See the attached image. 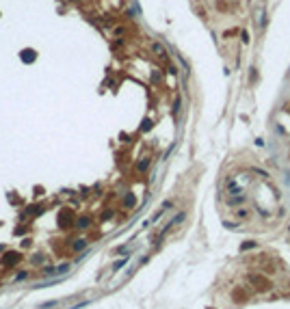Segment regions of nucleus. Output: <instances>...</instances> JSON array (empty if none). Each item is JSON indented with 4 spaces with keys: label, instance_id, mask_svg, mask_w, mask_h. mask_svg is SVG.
I'll use <instances>...</instances> for the list:
<instances>
[{
    "label": "nucleus",
    "instance_id": "1a4fd4ad",
    "mask_svg": "<svg viewBox=\"0 0 290 309\" xmlns=\"http://www.w3.org/2000/svg\"><path fill=\"white\" fill-rule=\"evenodd\" d=\"M26 277H28L26 270H24V272H17V274H15V281H22V279H26Z\"/></svg>",
    "mask_w": 290,
    "mask_h": 309
},
{
    "label": "nucleus",
    "instance_id": "20e7f679",
    "mask_svg": "<svg viewBox=\"0 0 290 309\" xmlns=\"http://www.w3.org/2000/svg\"><path fill=\"white\" fill-rule=\"evenodd\" d=\"M147 164H149V160H147V158H143V160L137 164V169H139V171H145V169H147Z\"/></svg>",
    "mask_w": 290,
    "mask_h": 309
},
{
    "label": "nucleus",
    "instance_id": "f257e3e1",
    "mask_svg": "<svg viewBox=\"0 0 290 309\" xmlns=\"http://www.w3.org/2000/svg\"><path fill=\"white\" fill-rule=\"evenodd\" d=\"M69 266L63 264V266H56V268H44V274H58V272H67Z\"/></svg>",
    "mask_w": 290,
    "mask_h": 309
},
{
    "label": "nucleus",
    "instance_id": "9b49d317",
    "mask_svg": "<svg viewBox=\"0 0 290 309\" xmlns=\"http://www.w3.org/2000/svg\"><path fill=\"white\" fill-rule=\"evenodd\" d=\"M132 203H134V197H132V195H130V197H126V205H132Z\"/></svg>",
    "mask_w": 290,
    "mask_h": 309
},
{
    "label": "nucleus",
    "instance_id": "9d476101",
    "mask_svg": "<svg viewBox=\"0 0 290 309\" xmlns=\"http://www.w3.org/2000/svg\"><path fill=\"white\" fill-rule=\"evenodd\" d=\"M126 262H128V257H124V260H119V262H117V264L113 266V268H115V270H119V268H121V266L126 264Z\"/></svg>",
    "mask_w": 290,
    "mask_h": 309
},
{
    "label": "nucleus",
    "instance_id": "f8f14e48",
    "mask_svg": "<svg viewBox=\"0 0 290 309\" xmlns=\"http://www.w3.org/2000/svg\"><path fill=\"white\" fill-rule=\"evenodd\" d=\"M234 35H238V30H227L225 33V37H234Z\"/></svg>",
    "mask_w": 290,
    "mask_h": 309
},
{
    "label": "nucleus",
    "instance_id": "ddd939ff",
    "mask_svg": "<svg viewBox=\"0 0 290 309\" xmlns=\"http://www.w3.org/2000/svg\"><path fill=\"white\" fill-rule=\"evenodd\" d=\"M117 253H128V247H119V249H115Z\"/></svg>",
    "mask_w": 290,
    "mask_h": 309
},
{
    "label": "nucleus",
    "instance_id": "f03ea898",
    "mask_svg": "<svg viewBox=\"0 0 290 309\" xmlns=\"http://www.w3.org/2000/svg\"><path fill=\"white\" fill-rule=\"evenodd\" d=\"M20 262V253H7L4 255V264L7 266H13V264H17Z\"/></svg>",
    "mask_w": 290,
    "mask_h": 309
},
{
    "label": "nucleus",
    "instance_id": "0eeeda50",
    "mask_svg": "<svg viewBox=\"0 0 290 309\" xmlns=\"http://www.w3.org/2000/svg\"><path fill=\"white\" fill-rule=\"evenodd\" d=\"M251 247H255V242H251V240H247L245 244L241 247V251H247V249H251Z\"/></svg>",
    "mask_w": 290,
    "mask_h": 309
},
{
    "label": "nucleus",
    "instance_id": "6e6552de",
    "mask_svg": "<svg viewBox=\"0 0 290 309\" xmlns=\"http://www.w3.org/2000/svg\"><path fill=\"white\" fill-rule=\"evenodd\" d=\"M87 225H89V219H87V216H82V219L78 221V227H82V229H85Z\"/></svg>",
    "mask_w": 290,
    "mask_h": 309
},
{
    "label": "nucleus",
    "instance_id": "423d86ee",
    "mask_svg": "<svg viewBox=\"0 0 290 309\" xmlns=\"http://www.w3.org/2000/svg\"><path fill=\"white\" fill-rule=\"evenodd\" d=\"M85 244H87L85 240H76V242H74V249H76V251H80V249H85Z\"/></svg>",
    "mask_w": 290,
    "mask_h": 309
},
{
    "label": "nucleus",
    "instance_id": "7ed1b4c3",
    "mask_svg": "<svg viewBox=\"0 0 290 309\" xmlns=\"http://www.w3.org/2000/svg\"><path fill=\"white\" fill-rule=\"evenodd\" d=\"M152 50H154L156 54H160V56H165V48H162V45H160V44H152Z\"/></svg>",
    "mask_w": 290,
    "mask_h": 309
},
{
    "label": "nucleus",
    "instance_id": "39448f33",
    "mask_svg": "<svg viewBox=\"0 0 290 309\" xmlns=\"http://www.w3.org/2000/svg\"><path fill=\"white\" fill-rule=\"evenodd\" d=\"M217 9H221V11H230L227 2H223V0H219V2H217Z\"/></svg>",
    "mask_w": 290,
    "mask_h": 309
}]
</instances>
